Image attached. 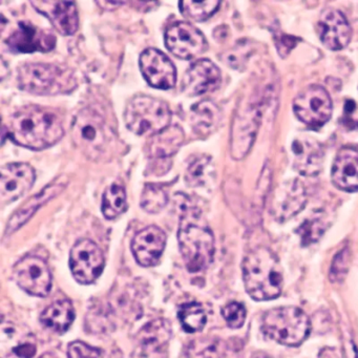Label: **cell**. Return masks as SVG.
<instances>
[{
  "label": "cell",
  "mask_w": 358,
  "mask_h": 358,
  "mask_svg": "<svg viewBox=\"0 0 358 358\" xmlns=\"http://www.w3.org/2000/svg\"><path fill=\"white\" fill-rule=\"evenodd\" d=\"M327 227H328V224L320 215H314V217L306 220L297 229V234L301 236V244L303 246H309V245L317 242L326 231Z\"/></svg>",
  "instance_id": "obj_32"
},
{
  "label": "cell",
  "mask_w": 358,
  "mask_h": 358,
  "mask_svg": "<svg viewBox=\"0 0 358 358\" xmlns=\"http://www.w3.org/2000/svg\"><path fill=\"white\" fill-rule=\"evenodd\" d=\"M165 45L180 59L190 60L207 50L204 35L189 22H179L167 29Z\"/></svg>",
  "instance_id": "obj_12"
},
{
  "label": "cell",
  "mask_w": 358,
  "mask_h": 358,
  "mask_svg": "<svg viewBox=\"0 0 358 358\" xmlns=\"http://www.w3.org/2000/svg\"><path fill=\"white\" fill-rule=\"evenodd\" d=\"M8 47L16 53L50 52L56 45V37L51 31L33 26L31 22H20L6 41Z\"/></svg>",
  "instance_id": "obj_16"
},
{
  "label": "cell",
  "mask_w": 358,
  "mask_h": 358,
  "mask_svg": "<svg viewBox=\"0 0 358 358\" xmlns=\"http://www.w3.org/2000/svg\"><path fill=\"white\" fill-rule=\"evenodd\" d=\"M262 330L282 345L296 347L309 336L311 322L307 314L299 308H275L264 315Z\"/></svg>",
  "instance_id": "obj_3"
},
{
  "label": "cell",
  "mask_w": 358,
  "mask_h": 358,
  "mask_svg": "<svg viewBox=\"0 0 358 358\" xmlns=\"http://www.w3.org/2000/svg\"><path fill=\"white\" fill-rule=\"evenodd\" d=\"M37 352L35 335L24 326L1 322L0 358H34Z\"/></svg>",
  "instance_id": "obj_13"
},
{
  "label": "cell",
  "mask_w": 358,
  "mask_h": 358,
  "mask_svg": "<svg viewBox=\"0 0 358 358\" xmlns=\"http://www.w3.org/2000/svg\"><path fill=\"white\" fill-rule=\"evenodd\" d=\"M72 136L76 145L91 157L101 156L113 142V131L101 115L90 108L75 118Z\"/></svg>",
  "instance_id": "obj_6"
},
{
  "label": "cell",
  "mask_w": 358,
  "mask_h": 358,
  "mask_svg": "<svg viewBox=\"0 0 358 358\" xmlns=\"http://www.w3.org/2000/svg\"><path fill=\"white\" fill-rule=\"evenodd\" d=\"M140 70L148 85L159 90L175 87L177 70L173 62L162 52L148 49L140 56Z\"/></svg>",
  "instance_id": "obj_15"
},
{
  "label": "cell",
  "mask_w": 358,
  "mask_h": 358,
  "mask_svg": "<svg viewBox=\"0 0 358 358\" xmlns=\"http://www.w3.org/2000/svg\"><path fill=\"white\" fill-rule=\"evenodd\" d=\"M221 3L217 0H207V1H192V0H182L179 3L180 11L184 17L194 22H205L210 18Z\"/></svg>",
  "instance_id": "obj_31"
},
{
  "label": "cell",
  "mask_w": 358,
  "mask_h": 358,
  "mask_svg": "<svg viewBox=\"0 0 358 358\" xmlns=\"http://www.w3.org/2000/svg\"><path fill=\"white\" fill-rule=\"evenodd\" d=\"M332 181L345 192L358 190V152L353 148L339 150L332 167Z\"/></svg>",
  "instance_id": "obj_23"
},
{
  "label": "cell",
  "mask_w": 358,
  "mask_h": 358,
  "mask_svg": "<svg viewBox=\"0 0 358 358\" xmlns=\"http://www.w3.org/2000/svg\"><path fill=\"white\" fill-rule=\"evenodd\" d=\"M295 171L303 176L318 175L324 162V152L317 141L311 138L296 139L293 142Z\"/></svg>",
  "instance_id": "obj_22"
},
{
  "label": "cell",
  "mask_w": 358,
  "mask_h": 358,
  "mask_svg": "<svg viewBox=\"0 0 358 358\" xmlns=\"http://www.w3.org/2000/svg\"><path fill=\"white\" fill-rule=\"evenodd\" d=\"M210 164V158L207 156H201L194 161L188 167L185 179L188 185L192 187L201 186L206 180L207 169Z\"/></svg>",
  "instance_id": "obj_34"
},
{
  "label": "cell",
  "mask_w": 358,
  "mask_h": 358,
  "mask_svg": "<svg viewBox=\"0 0 358 358\" xmlns=\"http://www.w3.org/2000/svg\"><path fill=\"white\" fill-rule=\"evenodd\" d=\"M222 315L230 328L238 329L244 324L246 320V309L242 303L234 301L222 309Z\"/></svg>",
  "instance_id": "obj_35"
},
{
  "label": "cell",
  "mask_w": 358,
  "mask_h": 358,
  "mask_svg": "<svg viewBox=\"0 0 358 358\" xmlns=\"http://www.w3.org/2000/svg\"><path fill=\"white\" fill-rule=\"evenodd\" d=\"M70 267L77 282L92 284L104 269V257L101 249L93 241H78L71 250Z\"/></svg>",
  "instance_id": "obj_10"
},
{
  "label": "cell",
  "mask_w": 358,
  "mask_h": 358,
  "mask_svg": "<svg viewBox=\"0 0 358 358\" xmlns=\"http://www.w3.org/2000/svg\"><path fill=\"white\" fill-rule=\"evenodd\" d=\"M220 69L208 59L194 62L184 76L183 91L187 96H200L215 91L221 85Z\"/></svg>",
  "instance_id": "obj_20"
},
{
  "label": "cell",
  "mask_w": 358,
  "mask_h": 358,
  "mask_svg": "<svg viewBox=\"0 0 358 358\" xmlns=\"http://www.w3.org/2000/svg\"><path fill=\"white\" fill-rule=\"evenodd\" d=\"M33 7L45 15L62 35L77 32L79 26L76 3L72 1H32Z\"/></svg>",
  "instance_id": "obj_21"
},
{
  "label": "cell",
  "mask_w": 358,
  "mask_h": 358,
  "mask_svg": "<svg viewBox=\"0 0 358 358\" xmlns=\"http://www.w3.org/2000/svg\"><path fill=\"white\" fill-rule=\"evenodd\" d=\"M293 110L301 122L318 129L326 124L332 116V100L324 87L310 85L295 97Z\"/></svg>",
  "instance_id": "obj_8"
},
{
  "label": "cell",
  "mask_w": 358,
  "mask_h": 358,
  "mask_svg": "<svg viewBox=\"0 0 358 358\" xmlns=\"http://www.w3.org/2000/svg\"><path fill=\"white\" fill-rule=\"evenodd\" d=\"M66 187V183L56 182L52 185L47 186L43 192H39L36 196L31 198L24 206L20 207V210L16 211L15 215L11 217L8 223L6 234H13L16 230L20 229L24 223L32 217L39 207L43 206L45 203L49 202L52 199L55 198Z\"/></svg>",
  "instance_id": "obj_24"
},
{
  "label": "cell",
  "mask_w": 358,
  "mask_h": 358,
  "mask_svg": "<svg viewBox=\"0 0 358 358\" xmlns=\"http://www.w3.org/2000/svg\"><path fill=\"white\" fill-rule=\"evenodd\" d=\"M39 358H58L57 356L54 355L52 353H45L43 355H41Z\"/></svg>",
  "instance_id": "obj_38"
},
{
  "label": "cell",
  "mask_w": 358,
  "mask_h": 358,
  "mask_svg": "<svg viewBox=\"0 0 358 358\" xmlns=\"http://www.w3.org/2000/svg\"><path fill=\"white\" fill-rule=\"evenodd\" d=\"M261 123V112L257 102L241 106L234 117L231 129V156L240 160L250 150Z\"/></svg>",
  "instance_id": "obj_9"
},
{
  "label": "cell",
  "mask_w": 358,
  "mask_h": 358,
  "mask_svg": "<svg viewBox=\"0 0 358 358\" xmlns=\"http://www.w3.org/2000/svg\"><path fill=\"white\" fill-rule=\"evenodd\" d=\"M348 266H349V252L348 249L345 248L335 257L331 266L330 278L331 280H341L345 273H347Z\"/></svg>",
  "instance_id": "obj_37"
},
{
  "label": "cell",
  "mask_w": 358,
  "mask_h": 358,
  "mask_svg": "<svg viewBox=\"0 0 358 358\" xmlns=\"http://www.w3.org/2000/svg\"><path fill=\"white\" fill-rule=\"evenodd\" d=\"M243 278L247 293L255 301H270L282 292V266L276 255L266 247H259L245 257Z\"/></svg>",
  "instance_id": "obj_2"
},
{
  "label": "cell",
  "mask_w": 358,
  "mask_h": 358,
  "mask_svg": "<svg viewBox=\"0 0 358 358\" xmlns=\"http://www.w3.org/2000/svg\"><path fill=\"white\" fill-rule=\"evenodd\" d=\"M35 171L27 163H11L1 169L0 198L1 202L10 204L24 196L35 182Z\"/></svg>",
  "instance_id": "obj_17"
},
{
  "label": "cell",
  "mask_w": 358,
  "mask_h": 358,
  "mask_svg": "<svg viewBox=\"0 0 358 358\" xmlns=\"http://www.w3.org/2000/svg\"><path fill=\"white\" fill-rule=\"evenodd\" d=\"M171 112L169 104L158 98H133L125 110V123L139 136H155L169 127Z\"/></svg>",
  "instance_id": "obj_4"
},
{
  "label": "cell",
  "mask_w": 358,
  "mask_h": 358,
  "mask_svg": "<svg viewBox=\"0 0 358 358\" xmlns=\"http://www.w3.org/2000/svg\"><path fill=\"white\" fill-rule=\"evenodd\" d=\"M3 131L14 143L34 150L55 145L64 134L58 114L36 106H26L12 115L3 125Z\"/></svg>",
  "instance_id": "obj_1"
},
{
  "label": "cell",
  "mask_w": 358,
  "mask_h": 358,
  "mask_svg": "<svg viewBox=\"0 0 358 358\" xmlns=\"http://www.w3.org/2000/svg\"><path fill=\"white\" fill-rule=\"evenodd\" d=\"M18 83L22 91L36 95H54L66 91L70 81L53 64H28L20 69Z\"/></svg>",
  "instance_id": "obj_7"
},
{
  "label": "cell",
  "mask_w": 358,
  "mask_h": 358,
  "mask_svg": "<svg viewBox=\"0 0 358 358\" xmlns=\"http://www.w3.org/2000/svg\"><path fill=\"white\" fill-rule=\"evenodd\" d=\"M178 241L188 271H203L213 263L215 238L209 228L184 219L178 232Z\"/></svg>",
  "instance_id": "obj_5"
},
{
  "label": "cell",
  "mask_w": 358,
  "mask_h": 358,
  "mask_svg": "<svg viewBox=\"0 0 358 358\" xmlns=\"http://www.w3.org/2000/svg\"><path fill=\"white\" fill-rule=\"evenodd\" d=\"M75 310L69 299H62L50 305L41 314V324L56 333H64L72 326Z\"/></svg>",
  "instance_id": "obj_27"
},
{
  "label": "cell",
  "mask_w": 358,
  "mask_h": 358,
  "mask_svg": "<svg viewBox=\"0 0 358 358\" xmlns=\"http://www.w3.org/2000/svg\"><path fill=\"white\" fill-rule=\"evenodd\" d=\"M192 123L198 133H210L221 121V112L215 103L203 101L192 110Z\"/></svg>",
  "instance_id": "obj_28"
},
{
  "label": "cell",
  "mask_w": 358,
  "mask_h": 358,
  "mask_svg": "<svg viewBox=\"0 0 358 358\" xmlns=\"http://www.w3.org/2000/svg\"><path fill=\"white\" fill-rule=\"evenodd\" d=\"M102 213L106 219L114 220L127 209V192L119 184L106 188L102 196Z\"/></svg>",
  "instance_id": "obj_29"
},
{
  "label": "cell",
  "mask_w": 358,
  "mask_h": 358,
  "mask_svg": "<svg viewBox=\"0 0 358 358\" xmlns=\"http://www.w3.org/2000/svg\"><path fill=\"white\" fill-rule=\"evenodd\" d=\"M16 282L22 290L34 296L45 297L52 289V273L41 257L28 255L14 267Z\"/></svg>",
  "instance_id": "obj_11"
},
{
  "label": "cell",
  "mask_w": 358,
  "mask_h": 358,
  "mask_svg": "<svg viewBox=\"0 0 358 358\" xmlns=\"http://www.w3.org/2000/svg\"><path fill=\"white\" fill-rule=\"evenodd\" d=\"M183 129L179 125H173L152 136L148 150L150 156L156 159H167L178 152L184 142Z\"/></svg>",
  "instance_id": "obj_26"
},
{
  "label": "cell",
  "mask_w": 358,
  "mask_h": 358,
  "mask_svg": "<svg viewBox=\"0 0 358 358\" xmlns=\"http://www.w3.org/2000/svg\"><path fill=\"white\" fill-rule=\"evenodd\" d=\"M307 203L303 184L293 179L278 185L270 201V213L278 222H285L303 210Z\"/></svg>",
  "instance_id": "obj_14"
},
{
  "label": "cell",
  "mask_w": 358,
  "mask_h": 358,
  "mask_svg": "<svg viewBox=\"0 0 358 358\" xmlns=\"http://www.w3.org/2000/svg\"><path fill=\"white\" fill-rule=\"evenodd\" d=\"M171 328L164 320H157L146 324L138 335L139 347L144 355L160 352L171 339Z\"/></svg>",
  "instance_id": "obj_25"
},
{
  "label": "cell",
  "mask_w": 358,
  "mask_h": 358,
  "mask_svg": "<svg viewBox=\"0 0 358 358\" xmlns=\"http://www.w3.org/2000/svg\"><path fill=\"white\" fill-rule=\"evenodd\" d=\"M317 28L322 45L332 51L345 49L351 41V27L345 15L337 10L322 12Z\"/></svg>",
  "instance_id": "obj_18"
},
{
  "label": "cell",
  "mask_w": 358,
  "mask_h": 358,
  "mask_svg": "<svg viewBox=\"0 0 358 358\" xmlns=\"http://www.w3.org/2000/svg\"><path fill=\"white\" fill-rule=\"evenodd\" d=\"M178 317L182 328L188 333L203 330L207 322L206 313L202 305L198 303H187L181 305L178 310Z\"/></svg>",
  "instance_id": "obj_30"
},
{
  "label": "cell",
  "mask_w": 358,
  "mask_h": 358,
  "mask_svg": "<svg viewBox=\"0 0 358 358\" xmlns=\"http://www.w3.org/2000/svg\"><path fill=\"white\" fill-rule=\"evenodd\" d=\"M166 244V234L157 226H148L136 234L131 242V250L136 261L143 267L157 265L162 257Z\"/></svg>",
  "instance_id": "obj_19"
},
{
  "label": "cell",
  "mask_w": 358,
  "mask_h": 358,
  "mask_svg": "<svg viewBox=\"0 0 358 358\" xmlns=\"http://www.w3.org/2000/svg\"><path fill=\"white\" fill-rule=\"evenodd\" d=\"M169 196L166 192L154 184H148L141 196V207L150 213H158L166 206Z\"/></svg>",
  "instance_id": "obj_33"
},
{
  "label": "cell",
  "mask_w": 358,
  "mask_h": 358,
  "mask_svg": "<svg viewBox=\"0 0 358 358\" xmlns=\"http://www.w3.org/2000/svg\"><path fill=\"white\" fill-rule=\"evenodd\" d=\"M69 358H101L102 351L83 341H74L68 348Z\"/></svg>",
  "instance_id": "obj_36"
}]
</instances>
